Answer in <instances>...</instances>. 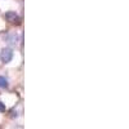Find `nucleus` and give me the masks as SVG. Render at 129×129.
Returning <instances> with one entry per match:
<instances>
[{"label":"nucleus","mask_w":129,"mask_h":129,"mask_svg":"<svg viewBox=\"0 0 129 129\" xmlns=\"http://www.w3.org/2000/svg\"><path fill=\"white\" fill-rule=\"evenodd\" d=\"M12 58H13V50L10 48H3L0 52V61L3 63H8Z\"/></svg>","instance_id":"obj_1"},{"label":"nucleus","mask_w":129,"mask_h":129,"mask_svg":"<svg viewBox=\"0 0 129 129\" xmlns=\"http://www.w3.org/2000/svg\"><path fill=\"white\" fill-rule=\"evenodd\" d=\"M5 18H7V21H9V22H12V23H18L19 22V17H18V14L16 12H7Z\"/></svg>","instance_id":"obj_2"},{"label":"nucleus","mask_w":129,"mask_h":129,"mask_svg":"<svg viewBox=\"0 0 129 129\" xmlns=\"http://www.w3.org/2000/svg\"><path fill=\"white\" fill-rule=\"evenodd\" d=\"M5 41L8 43V44H10V45H16L18 43V35H16V34L7 35L5 36Z\"/></svg>","instance_id":"obj_3"},{"label":"nucleus","mask_w":129,"mask_h":129,"mask_svg":"<svg viewBox=\"0 0 129 129\" xmlns=\"http://www.w3.org/2000/svg\"><path fill=\"white\" fill-rule=\"evenodd\" d=\"M8 87V79L4 76H0V88H7Z\"/></svg>","instance_id":"obj_4"},{"label":"nucleus","mask_w":129,"mask_h":129,"mask_svg":"<svg viewBox=\"0 0 129 129\" xmlns=\"http://www.w3.org/2000/svg\"><path fill=\"white\" fill-rule=\"evenodd\" d=\"M4 111H5V105L0 101V112H4Z\"/></svg>","instance_id":"obj_5"}]
</instances>
